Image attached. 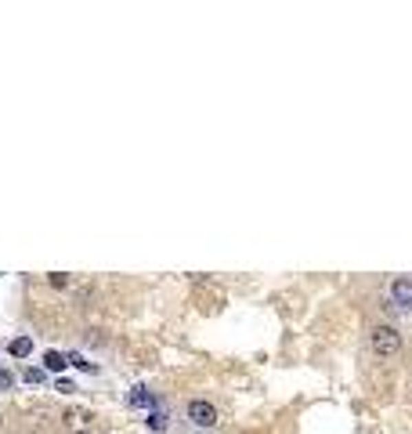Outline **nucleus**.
I'll return each instance as SVG.
<instances>
[{"label": "nucleus", "mask_w": 412, "mask_h": 434, "mask_svg": "<svg viewBox=\"0 0 412 434\" xmlns=\"http://www.w3.org/2000/svg\"><path fill=\"white\" fill-rule=\"evenodd\" d=\"M373 351L380 358H394L398 351H402V333H398L394 326H376L373 329Z\"/></svg>", "instance_id": "f257e3e1"}, {"label": "nucleus", "mask_w": 412, "mask_h": 434, "mask_svg": "<svg viewBox=\"0 0 412 434\" xmlns=\"http://www.w3.org/2000/svg\"><path fill=\"white\" fill-rule=\"evenodd\" d=\"M94 413L91 409H80V405H73V409H65L62 413V427L69 431V434H87V431H94Z\"/></svg>", "instance_id": "f03ea898"}, {"label": "nucleus", "mask_w": 412, "mask_h": 434, "mask_svg": "<svg viewBox=\"0 0 412 434\" xmlns=\"http://www.w3.org/2000/svg\"><path fill=\"white\" fill-rule=\"evenodd\" d=\"M188 420H192V424H199V427H214L217 424V409L210 402L195 398V402H188Z\"/></svg>", "instance_id": "7ed1b4c3"}, {"label": "nucleus", "mask_w": 412, "mask_h": 434, "mask_svg": "<svg viewBox=\"0 0 412 434\" xmlns=\"http://www.w3.org/2000/svg\"><path fill=\"white\" fill-rule=\"evenodd\" d=\"M391 301L398 307H412V279H394L391 283Z\"/></svg>", "instance_id": "20e7f679"}, {"label": "nucleus", "mask_w": 412, "mask_h": 434, "mask_svg": "<svg viewBox=\"0 0 412 434\" xmlns=\"http://www.w3.org/2000/svg\"><path fill=\"white\" fill-rule=\"evenodd\" d=\"M8 351L15 355V358H30L33 355V340L30 337H15V340L8 344Z\"/></svg>", "instance_id": "39448f33"}, {"label": "nucleus", "mask_w": 412, "mask_h": 434, "mask_svg": "<svg viewBox=\"0 0 412 434\" xmlns=\"http://www.w3.org/2000/svg\"><path fill=\"white\" fill-rule=\"evenodd\" d=\"M44 366H47L51 373H62V369L69 366V355H62V351H47V355H44Z\"/></svg>", "instance_id": "423d86ee"}, {"label": "nucleus", "mask_w": 412, "mask_h": 434, "mask_svg": "<svg viewBox=\"0 0 412 434\" xmlns=\"http://www.w3.org/2000/svg\"><path fill=\"white\" fill-rule=\"evenodd\" d=\"M127 402H131V405H138V409H149V405H155V398L149 395L145 387H134V391H131V398H127Z\"/></svg>", "instance_id": "0eeeda50"}, {"label": "nucleus", "mask_w": 412, "mask_h": 434, "mask_svg": "<svg viewBox=\"0 0 412 434\" xmlns=\"http://www.w3.org/2000/svg\"><path fill=\"white\" fill-rule=\"evenodd\" d=\"M149 427H152V431H166V416H163L160 409H152V413H149Z\"/></svg>", "instance_id": "6e6552de"}, {"label": "nucleus", "mask_w": 412, "mask_h": 434, "mask_svg": "<svg viewBox=\"0 0 412 434\" xmlns=\"http://www.w3.org/2000/svg\"><path fill=\"white\" fill-rule=\"evenodd\" d=\"M22 376H25V384H44V369H36V366H30Z\"/></svg>", "instance_id": "1a4fd4ad"}, {"label": "nucleus", "mask_w": 412, "mask_h": 434, "mask_svg": "<svg viewBox=\"0 0 412 434\" xmlns=\"http://www.w3.org/2000/svg\"><path fill=\"white\" fill-rule=\"evenodd\" d=\"M15 387V373L11 369H0V391H11Z\"/></svg>", "instance_id": "9d476101"}, {"label": "nucleus", "mask_w": 412, "mask_h": 434, "mask_svg": "<svg viewBox=\"0 0 412 434\" xmlns=\"http://www.w3.org/2000/svg\"><path fill=\"white\" fill-rule=\"evenodd\" d=\"M47 283L62 290V286H69V279H65V272H51V275H47Z\"/></svg>", "instance_id": "9b49d317"}, {"label": "nucleus", "mask_w": 412, "mask_h": 434, "mask_svg": "<svg viewBox=\"0 0 412 434\" xmlns=\"http://www.w3.org/2000/svg\"><path fill=\"white\" fill-rule=\"evenodd\" d=\"M58 391H65V395H73V391H76V384H73V380H58Z\"/></svg>", "instance_id": "f8f14e48"}, {"label": "nucleus", "mask_w": 412, "mask_h": 434, "mask_svg": "<svg viewBox=\"0 0 412 434\" xmlns=\"http://www.w3.org/2000/svg\"><path fill=\"white\" fill-rule=\"evenodd\" d=\"M0 424H4V416H0Z\"/></svg>", "instance_id": "ddd939ff"}]
</instances>
